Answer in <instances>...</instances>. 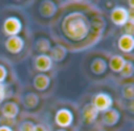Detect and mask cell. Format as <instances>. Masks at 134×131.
<instances>
[{
	"mask_svg": "<svg viewBox=\"0 0 134 131\" xmlns=\"http://www.w3.org/2000/svg\"><path fill=\"white\" fill-rule=\"evenodd\" d=\"M60 29L67 39L72 42H82L91 33V21L84 12L74 11L63 17Z\"/></svg>",
	"mask_w": 134,
	"mask_h": 131,
	"instance_id": "6da1fadb",
	"label": "cell"
},
{
	"mask_svg": "<svg viewBox=\"0 0 134 131\" xmlns=\"http://www.w3.org/2000/svg\"><path fill=\"white\" fill-rule=\"evenodd\" d=\"M93 105V108L100 113H104L107 110H109L110 108H113V98L110 94L105 93V92H100L97 94L93 96V100L91 102Z\"/></svg>",
	"mask_w": 134,
	"mask_h": 131,
	"instance_id": "7a4b0ae2",
	"label": "cell"
},
{
	"mask_svg": "<svg viewBox=\"0 0 134 131\" xmlns=\"http://www.w3.org/2000/svg\"><path fill=\"white\" fill-rule=\"evenodd\" d=\"M23 30V24L20 21V19L17 17H8L4 20L3 22V32L7 37H15L19 35Z\"/></svg>",
	"mask_w": 134,
	"mask_h": 131,
	"instance_id": "3957f363",
	"label": "cell"
},
{
	"mask_svg": "<svg viewBox=\"0 0 134 131\" xmlns=\"http://www.w3.org/2000/svg\"><path fill=\"white\" fill-rule=\"evenodd\" d=\"M54 121L57 123V126H59V128H67V127H70L72 126L74 123V114L71 113V110L69 109H59L57 110L55 115H54Z\"/></svg>",
	"mask_w": 134,
	"mask_h": 131,
	"instance_id": "277c9868",
	"label": "cell"
},
{
	"mask_svg": "<svg viewBox=\"0 0 134 131\" xmlns=\"http://www.w3.org/2000/svg\"><path fill=\"white\" fill-rule=\"evenodd\" d=\"M110 21L116 26H122L127 22V9L125 7L117 5L110 11Z\"/></svg>",
	"mask_w": 134,
	"mask_h": 131,
	"instance_id": "5b68a950",
	"label": "cell"
},
{
	"mask_svg": "<svg viewBox=\"0 0 134 131\" xmlns=\"http://www.w3.org/2000/svg\"><path fill=\"white\" fill-rule=\"evenodd\" d=\"M4 46H5L8 52L16 55V54H20L24 50L25 42H24V39L20 35H15V37H8L5 43H4Z\"/></svg>",
	"mask_w": 134,
	"mask_h": 131,
	"instance_id": "8992f818",
	"label": "cell"
},
{
	"mask_svg": "<svg viewBox=\"0 0 134 131\" xmlns=\"http://www.w3.org/2000/svg\"><path fill=\"white\" fill-rule=\"evenodd\" d=\"M58 11V7L54 2L51 0H43V2L40 3V7H38V13L42 19H51L55 16Z\"/></svg>",
	"mask_w": 134,
	"mask_h": 131,
	"instance_id": "52a82bcc",
	"label": "cell"
},
{
	"mask_svg": "<svg viewBox=\"0 0 134 131\" xmlns=\"http://www.w3.org/2000/svg\"><path fill=\"white\" fill-rule=\"evenodd\" d=\"M51 67H53V62H51V59H50L49 55H40L38 54L34 58V68L40 74H43V72L50 71Z\"/></svg>",
	"mask_w": 134,
	"mask_h": 131,
	"instance_id": "ba28073f",
	"label": "cell"
},
{
	"mask_svg": "<svg viewBox=\"0 0 134 131\" xmlns=\"http://www.w3.org/2000/svg\"><path fill=\"white\" fill-rule=\"evenodd\" d=\"M120 119H121V114L114 108H110L109 110H107V111L103 113V123L105 126H108V127L116 126L120 122Z\"/></svg>",
	"mask_w": 134,
	"mask_h": 131,
	"instance_id": "9c48e42d",
	"label": "cell"
},
{
	"mask_svg": "<svg viewBox=\"0 0 134 131\" xmlns=\"http://www.w3.org/2000/svg\"><path fill=\"white\" fill-rule=\"evenodd\" d=\"M19 113H20V108H19V105H17L16 102H13V101L5 102V104L3 105V108H2V114H3V117L7 118V119H16L17 115H19Z\"/></svg>",
	"mask_w": 134,
	"mask_h": 131,
	"instance_id": "30bf717a",
	"label": "cell"
},
{
	"mask_svg": "<svg viewBox=\"0 0 134 131\" xmlns=\"http://www.w3.org/2000/svg\"><path fill=\"white\" fill-rule=\"evenodd\" d=\"M50 84H51V79L47 75H45V74H38L33 79V88L36 91H40V92L47 91Z\"/></svg>",
	"mask_w": 134,
	"mask_h": 131,
	"instance_id": "8fae6325",
	"label": "cell"
},
{
	"mask_svg": "<svg viewBox=\"0 0 134 131\" xmlns=\"http://www.w3.org/2000/svg\"><path fill=\"white\" fill-rule=\"evenodd\" d=\"M90 68H91V72L96 76H100V75H104L108 70V64L105 62V59L103 58H95L92 62H91V66H90Z\"/></svg>",
	"mask_w": 134,
	"mask_h": 131,
	"instance_id": "7c38bea8",
	"label": "cell"
},
{
	"mask_svg": "<svg viewBox=\"0 0 134 131\" xmlns=\"http://www.w3.org/2000/svg\"><path fill=\"white\" fill-rule=\"evenodd\" d=\"M117 46L122 52H131L134 49V37L127 35V34H122L117 41Z\"/></svg>",
	"mask_w": 134,
	"mask_h": 131,
	"instance_id": "4fadbf2b",
	"label": "cell"
},
{
	"mask_svg": "<svg viewBox=\"0 0 134 131\" xmlns=\"http://www.w3.org/2000/svg\"><path fill=\"white\" fill-rule=\"evenodd\" d=\"M82 117H83V121H84L86 123L91 124V123H93V122L97 119V117H99V111L93 108L92 104H87V105L83 106Z\"/></svg>",
	"mask_w": 134,
	"mask_h": 131,
	"instance_id": "5bb4252c",
	"label": "cell"
},
{
	"mask_svg": "<svg viewBox=\"0 0 134 131\" xmlns=\"http://www.w3.org/2000/svg\"><path fill=\"white\" fill-rule=\"evenodd\" d=\"M125 63H126V59L124 56H121V55H112L107 64H108V67L110 68L112 72L120 74L122 71V68H124Z\"/></svg>",
	"mask_w": 134,
	"mask_h": 131,
	"instance_id": "9a60e30c",
	"label": "cell"
},
{
	"mask_svg": "<svg viewBox=\"0 0 134 131\" xmlns=\"http://www.w3.org/2000/svg\"><path fill=\"white\" fill-rule=\"evenodd\" d=\"M50 59L51 62H63L64 58L67 56V49L63 46V45H55V46H51L50 49Z\"/></svg>",
	"mask_w": 134,
	"mask_h": 131,
	"instance_id": "2e32d148",
	"label": "cell"
},
{
	"mask_svg": "<svg viewBox=\"0 0 134 131\" xmlns=\"http://www.w3.org/2000/svg\"><path fill=\"white\" fill-rule=\"evenodd\" d=\"M34 49H36V51H37L40 55H47V52H49L50 49H51V43H50V41H49L47 38L41 37V38H38V39L34 42Z\"/></svg>",
	"mask_w": 134,
	"mask_h": 131,
	"instance_id": "e0dca14e",
	"label": "cell"
},
{
	"mask_svg": "<svg viewBox=\"0 0 134 131\" xmlns=\"http://www.w3.org/2000/svg\"><path fill=\"white\" fill-rule=\"evenodd\" d=\"M23 102H24V105H25L26 109H34V108H37L38 104H40V97H38L36 93L29 92V93H26V94L23 97Z\"/></svg>",
	"mask_w": 134,
	"mask_h": 131,
	"instance_id": "ac0fdd59",
	"label": "cell"
},
{
	"mask_svg": "<svg viewBox=\"0 0 134 131\" xmlns=\"http://www.w3.org/2000/svg\"><path fill=\"white\" fill-rule=\"evenodd\" d=\"M121 96L127 101H133L134 100V85L131 83L124 85L122 89H121Z\"/></svg>",
	"mask_w": 134,
	"mask_h": 131,
	"instance_id": "d6986e66",
	"label": "cell"
},
{
	"mask_svg": "<svg viewBox=\"0 0 134 131\" xmlns=\"http://www.w3.org/2000/svg\"><path fill=\"white\" fill-rule=\"evenodd\" d=\"M133 74H134V66L130 60H126V63L124 66L122 71L120 72V75H121L122 79H130L133 76Z\"/></svg>",
	"mask_w": 134,
	"mask_h": 131,
	"instance_id": "ffe728a7",
	"label": "cell"
},
{
	"mask_svg": "<svg viewBox=\"0 0 134 131\" xmlns=\"http://www.w3.org/2000/svg\"><path fill=\"white\" fill-rule=\"evenodd\" d=\"M33 128H34V123L32 121H24L19 126V131H33Z\"/></svg>",
	"mask_w": 134,
	"mask_h": 131,
	"instance_id": "44dd1931",
	"label": "cell"
},
{
	"mask_svg": "<svg viewBox=\"0 0 134 131\" xmlns=\"http://www.w3.org/2000/svg\"><path fill=\"white\" fill-rule=\"evenodd\" d=\"M134 33V24L131 22H126L124 25V34H127V35H133Z\"/></svg>",
	"mask_w": 134,
	"mask_h": 131,
	"instance_id": "7402d4cb",
	"label": "cell"
},
{
	"mask_svg": "<svg viewBox=\"0 0 134 131\" xmlns=\"http://www.w3.org/2000/svg\"><path fill=\"white\" fill-rule=\"evenodd\" d=\"M7 75H8L7 68L4 67L3 64H0V84H4V81L7 79Z\"/></svg>",
	"mask_w": 134,
	"mask_h": 131,
	"instance_id": "603a6c76",
	"label": "cell"
},
{
	"mask_svg": "<svg viewBox=\"0 0 134 131\" xmlns=\"http://www.w3.org/2000/svg\"><path fill=\"white\" fill-rule=\"evenodd\" d=\"M5 98V85L0 84V104H2Z\"/></svg>",
	"mask_w": 134,
	"mask_h": 131,
	"instance_id": "cb8c5ba5",
	"label": "cell"
},
{
	"mask_svg": "<svg viewBox=\"0 0 134 131\" xmlns=\"http://www.w3.org/2000/svg\"><path fill=\"white\" fill-rule=\"evenodd\" d=\"M33 131H47V128H46L43 124L38 123V124H34V128H33Z\"/></svg>",
	"mask_w": 134,
	"mask_h": 131,
	"instance_id": "d4e9b609",
	"label": "cell"
},
{
	"mask_svg": "<svg viewBox=\"0 0 134 131\" xmlns=\"http://www.w3.org/2000/svg\"><path fill=\"white\" fill-rule=\"evenodd\" d=\"M0 131H13V130L8 126H0Z\"/></svg>",
	"mask_w": 134,
	"mask_h": 131,
	"instance_id": "484cf974",
	"label": "cell"
},
{
	"mask_svg": "<svg viewBox=\"0 0 134 131\" xmlns=\"http://www.w3.org/2000/svg\"><path fill=\"white\" fill-rule=\"evenodd\" d=\"M57 131H67V130H64V128H58Z\"/></svg>",
	"mask_w": 134,
	"mask_h": 131,
	"instance_id": "4316f807",
	"label": "cell"
},
{
	"mask_svg": "<svg viewBox=\"0 0 134 131\" xmlns=\"http://www.w3.org/2000/svg\"><path fill=\"white\" fill-rule=\"evenodd\" d=\"M99 131H107V130H99Z\"/></svg>",
	"mask_w": 134,
	"mask_h": 131,
	"instance_id": "83f0119b",
	"label": "cell"
}]
</instances>
